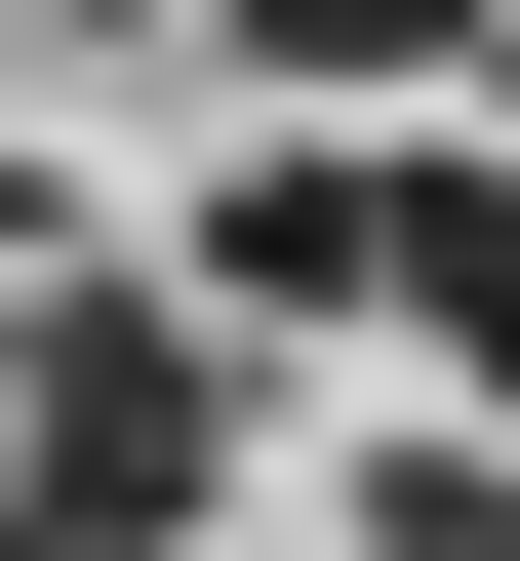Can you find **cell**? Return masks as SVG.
<instances>
[{"label":"cell","mask_w":520,"mask_h":561,"mask_svg":"<svg viewBox=\"0 0 520 561\" xmlns=\"http://www.w3.org/2000/svg\"><path fill=\"white\" fill-rule=\"evenodd\" d=\"M200 481H241V321H161V280L0 321V522H41V561H161Z\"/></svg>","instance_id":"6da1fadb"},{"label":"cell","mask_w":520,"mask_h":561,"mask_svg":"<svg viewBox=\"0 0 520 561\" xmlns=\"http://www.w3.org/2000/svg\"><path fill=\"white\" fill-rule=\"evenodd\" d=\"M401 121H321V161H200V321H360V280H401Z\"/></svg>","instance_id":"7a4b0ae2"},{"label":"cell","mask_w":520,"mask_h":561,"mask_svg":"<svg viewBox=\"0 0 520 561\" xmlns=\"http://www.w3.org/2000/svg\"><path fill=\"white\" fill-rule=\"evenodd\" d=\"M401 321H440V401H481V442H520V121H481V161H440V201H401Z\"/></svg>","instance_id":"3957f363"},{"label":"cell","mask_w":520,"mask_h":561,"mask_svg":"<svg viewBox=\"0 0 520 561\" xmlns=\"http://www.w3.org/2000/svg\"><path fill=\"white\" fill-rule=\"evenodd\" d=\"M241 81L280 121H401V81H481V0H241Z\"/></svg>","instance_id":"277c9868"},{"label":"cell","mask_w":520,"mask_h":561,"mask_svg":"<svg viewBox=\"0 0 520 561\" xmlns=\"http://www.w3.org/2000/svg\"><path fill=\"white\" fill-rule=\"evenodd\" d=\"M481 81H520V0H481Z\"/></svg>","instance_id":"5b68a950"},{"label":"cell","mask_w":520,"mask_h":561,"mask_svg":"<svg viewBox=\"0 0 520 561\" xmlns=\"http://www.w3.org/2000/svg\"><path fill=\"white\" fill-rule=\"evenodd\" d=\"M120 41H161V0H120Z\"/></svg>","instance_id":"8992f818"},{"label":"cell","mask_w":520,"mask_h":561,"mask_svg":"<svg viewBox=\"0 0 520 561\" xmlns=\"http://www.w3.org/2000/svg\"><path fill=\"white\" fill-rule=\"evenodd\" d=\"M0 561H41V522H0Z\"/></svg>","instance_id":"52a82bcc"}]
</instances>
